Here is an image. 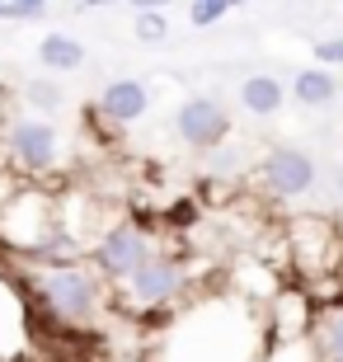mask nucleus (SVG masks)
<instances>
[{"mask_svg": "<svg viewBox=\"0 0 343 362\" xmlns=\"http://www.w3.org/2000/svg\"><path fill=\"white\" fill-rule=\"evenodd\" d=\"M127 5H136V10H165V5H174V0H127Z\"/></svg>", "mask_w": 343, "mask_h": 362, "instance_id": "f3484780", "label": "nucleus"}, {"mask_svg": "<svg viewBox=\"0 0 343 362\" xmlns=\"http://www.w3.org/2000/svg\"><path fill=\"white\" fill-rule=\"evenodd\" d=\"M320 353H325L330 362H343V306L320 325Z\"/></svg>", "mask_w": 343, "mask_h": 362, "instance_id": "9b49d317", "label": "nucleus"}, {"mask_svg": "<svg viewBox=\"0 0 343 362\" xmlns=\"http://www.w3.org/2000/svg\"><path fill=\"white\" fill-rule=\"evenodd\" d=\"M264 184H268L273 198H301L315 184V160L296 146H282L264 160Z\"/></svg>", "mask_w": 343, "mask_h": 362, "instance_id": "7ed1b4c3", "label": "nucleus"}, {"mask_svg": "<svg viewBox=\"0 0 343 362\" xmlns=\"http://www.w3.org/2000/svg\"><path fill=\"white\" fill-rule=\"evenodd\" d=\"M165 33H170L165 10H136V38H141V42H160Z\"/></svg>", "mask_w": 343, "mask_h": 362, "instance_id": "f8f14e48", "label": "nucleus"}, {"mask_svg": "<svg viewBox=\"0 0 343 362\" xmlns=\"http://www.w3.org/2000/svg\"><path fill=\"white\" fill-rule=\"evenodd\" d=\"M14 5H24V10H33V14H42V5H47V0H14Z\"/></svg>", "mask_w": 343, "mask_h": 362, "instance_id": "a211bd4d", "label": "nucleus"}, {"mask_svg": "<svg viewBox=\"0 0 343 362\" xmlns=\"http://www.w3.org/2000/svg\"><path fill=\"white\" fill-rule=\"evenodd\" d=\"M282 81H273V76H250V81L240 85V104L250 108V113H259V118H273L277 108H282Z\"/></svg>", "mask_w": 343, "mask_h": 362, "instance_id": "1a4fd4ad", "label": "nucleus"}, {"mask_svg": "<svg viewBox=\"0 0 343 362\" xmlns=\"http://www.w3.org/2000/svg\"><path fill=\"white\" fill-rule=\"evenodd\" d=\"M0 5H5V0H0Z\"/></svg>", "mask_w": 343, "mask_h": 362, "instance_id": "412c9836", "label": "nucleus"}, {"mask_svg": "<svg viewBox=\"0 0 343 362\" xmlns=\"http://www.w3.org/2000/svg\"><path fill=\"white\" fill-rule=\"evenodd\" d=\"M226 5H245V0H226Z\"/></svg>", "mask_w": 343, "mask_h": 362, "instance_id": "aec40b11", "label": "nucleus"}, {"mask_svg": "<svg viewBox=\"0 0 343 362\" xmlns=\"http://www.w3.org/2000/svg\"><path fill=\"white\" fill-rule=\"evenodd\" d=\"M226 10H231L226 0H193V5H188V19H193L198 28H207V24H216Z\"/></svg>", "mask_w": 343, "mask_h": 362, "instance_id": "4468645a", "label": "nucleus"}, {"mask_svg": "<svg viewBox=\"0 0 343 362\" xmlns=\"http://www.w3.org/2000/svg\"><path fill=\"white\" fill-rule=\"evenodd\" d=\"M315 57L325 62V66H334V62H343V38H325V42H315Z\"/></svg>", "mask_w": 343, "mask_h": 362, "instance_id": "dca6fc26", "label": "nucleus"}, {"mask_svg": "<svg viewBox=\"0 0 343 362\" xmlns=\"http://www.w3.org/2000/svg\"><path fill=\"white\" fill-rule=\"evenodd\" d=\"M193 212H198V207H193V198H179L170 212H165V221H170V226H188V221H193Z\"/></svg>", "mask_w": 343, "mask_h": 362, "instance_id": "2eb2a0df", "label": "nucleus"}, {"mask_svg": "<svg viewBox=\"0 0 343 362\" xmlns=\"http://www.w3.org/2000/svg\"><path fill=\"white\" fill-rule=\"evenodd\" d=\"M151 104V94H146L141 81H108V90L99 94V108H104L108 122H136Z\"/></svg>", "mask_w": 343, "mask_h": 362, "instance_id": "0eeeda50", "label": "nucleus"}, {"mask_svg": "<svg viewBox=\"0 0 343 362\" xmlns=\"http://www.w3.org/2000/svg\"><path fill=\"white\" fill-rule=\"evenodd\" d=\"M38 62L47 71H76L85 66V42H76L71 33H47L38 42Z\"/></svg>", "mask_w": 343, "mask_h": 362, "instance_id": "6e6552de", "label": "nucleus"}, {"mask_svg": "<svg viewBox=\"0 0 343 362\" xmlns=\"http://www.w3.org/2000/svg\"><path fill=\"white\" fill-rule=\"evenodd\" d=\"M291 94H296V104L320 108V104H330L334 94H339V85H334V76L325 66H315V71H301V76L291 81Z\"/></svg>", "mask_w": 343, "mask_h": 362, "instance_id": "9d476101", "label": "nucleus"}, {"mask_svg": "<svg viewBox=\"0 0 343 362\" xmlns=\"http://www.w3.org/2000/svg\"><path fill=\"white\" fill-rule=\"evenodd\" d=\"M146 255H151L146 235L136 226H127V221H122V226H108L104 240H99V250H94V259H99V269H104L108 278H127Z\"/></svg>", "mask_w": 343, "mask_h": 362, "instance_id": "423d86ee", "label": "nucleus"}, {"mask_svg": "<svg viewBox=\"0 0 343 362\" xmlns=\"http://www.w3.org/2000/svg\"><path fill=\"white\" fill-rule=\"evenodd\" d=\"M174 127H179V136H184V146L211 151V146H221V141H226L231 118H226V108L216 104V99L198 94V99H184V108L174 113Z\"/></svg>", "mask_w": 343, "mask_h": 362, "instance_id": "f03ea898", "label": "nucleus"}, {"mask_svg": "<svg viewBox=\"0 0 343 362\" xmlns=\"http://www.w3.org/2000/svg\"><path fill=\"white\" fill-rule=\"evenodd\" d=\"M42 301L66 320H85L94 310V278L71 264H52V273L42 278Z\"/></svg>", "mask_w": 343, "mask_h": 362, "instance_id": "f257e3e1", "label": "nucleus"}, {"mask_svg": "<svg viewBox=\"0 0 343 362\" xmlns=\"http://www.w3.org/2000/svg\"><path fill=\"white\" fill-rule=\"evenodd\" d=\"M94 5H118V0H85V10H94Z\"/></svg>", "mask_w": 343, "mask_h": 362, "instance_id": "6ab92c4d", "label": "nucleus"}, {"mask_svg": "<svg viewBox=\"0 0 343 362\" xmlns=\"http://www.w3.org/2000/svg\"><path fill=\"white\" fill-rule=\"evenodd\" d=\"M24 94H28V104H33V108H47V113L62 104V85H52V81H33Z\"/></svg>", "mask_w": 343, "mask_h": 362, "instance_id": "ddd939ff", "label": "nucleus"}, {"mask_svg": "<svg viewBox=\"0 0 343 362\" xmlns=\"http://www.w3.org/2000/svg\"><path fill=\"white\" fill-rule=\"evenodd\" d=\"M127 282H132V296L141 301V306H165V301H174L179 287H184V269H179L174 259L146 255L141 264L127 273Z\"/></svg>", "mask_w": 343, "mask_h": 362, "instance_id": "20e7f679", "label": "nucleus"}, {"mask_svg": "<svg viewBox=\"0 0 343 362\" xmlns=\"http://www.w3.org/2000/svg\"><path fill=\"white\" fill-rule=\"evenodd\" d=\"M5 141H10V156L24 165V170H47V165L57 160V132H52V122H42V118L10 122Z\"/></svg>", "mask_w": 343, "mask_h": 362, "instance_id": "39448f33", "label": "nucleus"}]
</instances>
